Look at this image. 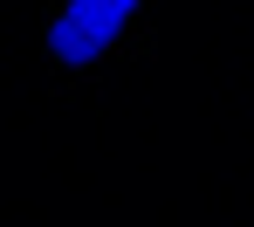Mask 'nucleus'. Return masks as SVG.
Listing matches in <instances>:
<instances>
[{
    "label": "nucleus",
    "instance_id": "nucleus-1",
    "mask_svg": "<svg viewBox=\"0 0 254 227\" xmlns=\"http://www.w3.org/2000/svg\"><path fill=\"white\" fill-rule=\"evenodd\" d=\"M130 14H137V0H69V7L55 14V28H48L55 62H69V69L96 62L103 48L124 35V21H130Z\"/></svg>",
    "mask_w": 254,
    "mask_h": 227
}]
</instances>
